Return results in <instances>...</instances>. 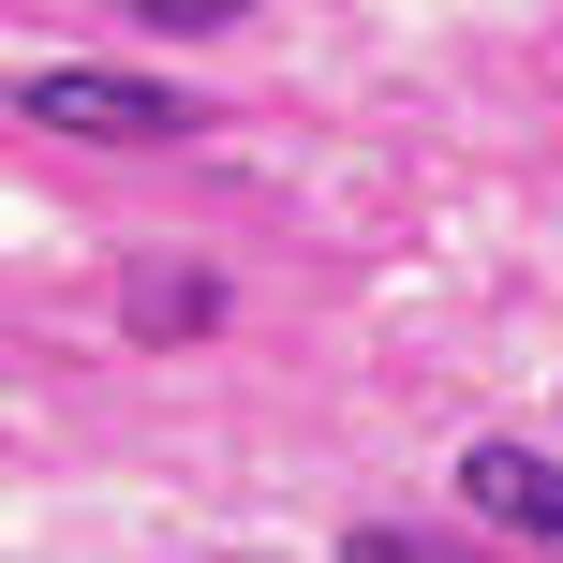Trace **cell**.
<instances>
[{
    "label": "cell",
    "instance_id": "3957f363",
    "mask_svg": "<svg viewBox=\"0 0 563 563\" xmlns=\"http://www.w3.org/2000/svg\"><path fill=\"white\" fill-rule=\"evenodd\" d=\"M208 311H223V282H208V267H134V327H148V341L208 327Z\"/></svg>",
    "mask_w": 563,
    "mask_h": 563
},
{
    "label": "cell",
    "instance_id": "7a4b0ae2",
    "mask_svg": "<svg viewBox=\"0 0 563 563\" xmlns=\"http://www.w3.org/2000/svg\"><path fill=\"white\" fill-rule=\"evenodd\" d=\"M460 489H475L489 534H519V549H549V563H563V475H549L534 445H505V430H489V445H460Z\"/></svg>",
    "mask_w": 563,
    "mask_h": 563
},
{
    "label": "cell",
    "instance_id": "6da1fadb",
    "mask_svg": "<svg viewBox=\"0 0 563 563\" xmlns=\"http://www.w3.org/2000/svg\"><path fill=\"white\" fill-rule=\"evenodd\" d=\"M15 104L45 119V134H104V148H164V134H194V104H178L164 75H119V59H45V75H15Z\"/></svg>",
    "mask_w": 563,
    "mask_h": 563
},
{
    "label": "cell",
    "instance_id": "277c9868",
    "mask_svg": "<svg viewBox=\"0 0 563 563\" xmlns=\"http://www.w3.org/2000/svg\"><path fill=\"white\" fill-rule=\"evenodd\" d=\"M341 563H489V549L430 534V519H356V534H341Z\"/></svg>",
    "mask_w": 563,
    "mask_h": 563
}]
</instances>
